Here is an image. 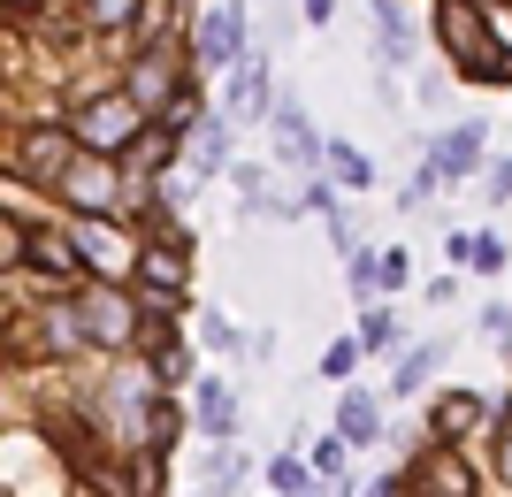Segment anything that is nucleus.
<instances>
[{
    "instance_id": "nucleus-34",
    "label": "nucleus",
    "mask_w": 512,
    "mask_h": 497,
    "mask_svg": "<svg viewBox=\"0 0 512 497\" xmlns=\"http://www.w3.org/2000/svg\"><path fill=\"white\" fill-rule=\"evenodd\" d=\"M482 337H490V345H512V306H505V299L482 306Z\"/></svg>"
},
{
    "instance_id": "nucleus-8",
    "label": "nucleus",
    "mask_w": 512,
    "mask_h": 497,
    "mask_svg": "<svg viewBox=\"0 0 512 497\" xmlns=\"http://www.w3.org/2000/svg\"><path fill=\"white\" fill-rule=\"evenodd\" d=\"M184 46H192L199 77H230V62L253 46V8L245 0H199L192 23H184Z\"/></svg>"
},
{
    "instance_id": "nucleus-29",
    "label": "nucleus",
    "mask_w": 512,
    "mask_h": 497,
    "mask_svg": "<svg viewBox=\"0 0 512 497\" xmlns=\"http://www.w3.org/2000/svg\"><path fill=\"white\" fill-rule=\"evenodd\" d=\"M436 192H444V176H436V169L421 161V169H413L406 184H398V215H428V207H436Z\"/></svg>"
},
{
    "instance_id": "nucleus-19",
    "label": "nucleus",
    "mask_w": 512,
    "mask_h": 497,
    "mask_svg": "<svg viewBox=\"0 0 512 497\" xmlns=\"http://www.w3.org/2000/svg\"><path fill=\"white\" fill-rule=\"evenodd\" d=\"M367 23H375V69H406L413 62L406 0H367Z\"/></svg>"
},
{
    "instance_id": "nucleus-5",
    "label": "nucleus",
    "mask_w": 512,
    "mask_h": 497,
    "mask_svg": "<svg viewBox=\"0 0 512 497\" xmlns=\"http://www.w3.org/2000/svg\"><path fill=\"white\" fill-rule=\"evenodd\" d=\"M69 306H77V322H85V337H92V352H138L146 345V299L130 291V283H100V276H85L77 291H69Z\"/></svg>"
},
{
    "instance_id": "nucleus-6",
    "label": "nucleus",
    "mask_w": 512,
    "mask_h": 497,
    "mask_svg": "<svg viewBox=\"0 0 512 497\" xmlns=\"http://www.w3.org/2000/svg\"><path fill=\"white\" fill-rule=\"evenodd\" d=\"M115 85L138 100L146 115H161L169 100H184V92L199 85V69H192V46L184 39H161V46H130L123 69H115Z\"/></svg>"
},
{
    "instance_id": "nucleus-35",
    "label": "nucleus",
    "mask_w": 512,
    "mask_h": 497,
    "mask_svg": "<svg viewBox=\"0 0 512 497\" xmlns=\"http://www.w3.org/2000/svg\"><path fill=\"white\" fill-rule=\"evenodd\" d=\"M421 299H428V306H451V299H459V268H451V276H436Z\"/></svg>"
},
{
    "instance_id": "nucleus-21",
    "label": "nucleus",
    "mask_w": 512,
    "mask_h": 497,
    "mask_svg": "<svg viewBox=\"0 0 512 497\" xmlns=\"http://www.w3.org/2000/svg\"><path fill=\"white\" fill-rule=\"evenodd\" d=\"M352 337H360V352H367V360H390V352L406 345V322H398V306L360 299V329H352Z\"/></svg>"
},
{
    "instance_id": "nucleus-26",
    "label": "nucleus",
    "mask_w": 512,
    "mask_h": 497,
    "mask_svg": "<svg viewBox=\"0 0 512 497\" xmlns=\"http://www.w3.org/2000/svg\"><path fill=\"white\" fill-rule=\"evenodd\" d=\"M505 268H512V238L474 230V238H467V276H505Z\"/></svg>"
},
{
    "instance_id": "nucleus-20",
    "label": "nucleus",
    "mask_w": 512,
    "mask_h": 497,
    "mask_svg": "<svg viewBox=\"0 0 512 497\" xmlns=\"http://www.w3.org/2000/svg\"><path fill=\"white\" fill-rule=\"evenodd\" d=\"M321 169L337 176V192H344V199H367V192H375V161H367L352 138H321Z\"/></svg>"
},
{
    "instance_id": "nucleus-17",
    "label": "nucleus",
    "mask_w": 512,
    "mask_h": 497,
    "mask_svg": "<svg viewBox=\"0 0 512 497\" xmlns=\"http://www.w3.org/2000/svg\"><path fill=\"white\" fill-rule=\"evenodd\" d=\"M329 429H337L352 452H375V444L390 436V429H383V390L344 383V390H337V421H329Z\"/></svg>"
},
{
    "instance_id": "nucleus-32",
    "label": "nucleus",
    "mask_w": 512,
    "mask_h": 497,
    "mask_svg": "<svg viewBox=\"0 0 512 497\" xmlns=\"http://www.w3.org/2000/svg\"><path fill=\"white\" fill-rule=\"evenodd\" d=\"M321 230H329V245H337V260L352 253V245H367V238H360V215H352L344 199H337V207H329V215H321Z\"/></svg>"
},
{
    "instance_id": "nucleus-31",
    "label": "nucleus",
    "mask_w": 512,
    "mask_h": 497,
    "mask_svg": "<svg viewBox=\"0 0 512 497\" xmlns=\"http://www.w3.org/2000/svg\"><path fill=\"white\" fill-rule=\"evenodd\" d=\"M344 291H352V299H383V291H375V245H352V253H344Z\"/></svg>"
},
{
    "instance_id": "nucleus-25",
    "label": "nucleus",
    "mask_w": 512,
    "mask_h": 497,
    "mask_svg": "<svg viewBox=\"0 0 512 497\" xmlns=\"http://www.w3.org/2000/svg\"><path fill=\"white\" fill-rule=\"evenodd\" d=\"M306 459H314V475H321V482H360V475H352V444H344L337 429H321L314 444H306Z\"/></svg>"
},
{
    "instance_id": "nucleus-38",
    "label": "nucleus",
    "mask_w": 512,
    "mask_h": 497,
    "mask_svg": "<svg viewBox=\"0 0 512 497\" xmlns=\"http://www.w3.org/2000/svg\"><path fill=\"white\" fill-rule=\"evenodd\" d=\"M398 497H428V490H413V482H406V490H398Z\"/></svg>"
},
{
    "instance_id": "nucleus-3",
    "label": "nucleus",
    "mask_w": 512,
    "mask_h": 497,
    "mask_svg": "<svg viewBox=\"0 0 512 497\" xmlns=\"http://www.w3.org/2000/svg\"><path fill=\"white\" fill-rule=\"evenodd\" d=\"M436 39H444V62L467 85H512V54L497 46L482 0H436Z\"/></svg>"
},
{
    "instance_id": "nucleus-27",
    "label": "nucleus",
    "mask_w": 512,
    "mask_h": 497,
    "mask_svg": "<svg viewBox=\"0 0 512 497\" xmlns=\"http://www.w3.org/2000/svg\"><path fill=\"white\" fill-rule=\"evenodd\" d=\"M31 222H39V215L0 207V268H23V260H31Z\"/></svg>"
},
{
    "instance_id": "nucleus-28",
    "label": "nucleus",
    "mask_w": 512,
    "mask_h": 497,
    "mask_svg": "<svg viewBox=\"0 0 512 497\" xmlns=\"http://www.w3.org/2000/svg\"><path fill=\"white\" fill-rule=\"evenodd\" d=\"M192 337H199L207 352H245L237 322H230V314H214V306H199V314H192Z\"/></svg>"
},
{
    "instance_id": "nucleus-16",
    "label": "nucleus",
    "mask_w": 512,
    "mask_h": 497,
    "mask_svg": "<svg viewBox=\"0 0 512 497\" xmlns=\"http://www.w3.org/2000/svg\"><path fill=\"white\" fill-rule=\"evenodd\" d=\"M451 360V337H421V345H398L390 352V383L383 398H421L428 383H436V368Z\"/></svg>"
},
{
    "instance_id": "nucleus-10",
    "label": "nucleus",
    "mask_w": 512,
    "mask_h": 497,
    "mask_svg": "<svg viewBox=\"0 0 512 497\" xmlns=\"http://www.w3.org/2000/svg\"><path fill=\"white\" fill-rule=\"evenodd\" d=\"M398 475H406L413 490H428V497H490V490H482V475H474V459H467V444H436V436L413 444Z\"/></svg>"
},
{
    "instance_id": "nucleus-24",
    "label": "nucleus",
    "mask_w": 512,
    "mask_h": 497,
    "mask_svg": "<svg viewBox=\"0 0 512 497\" xmlns=\"http://www.w3.org/2000/svg\"><path fill=\"white\" fill-rule=\"evenodd\" d=\"M253 475V459L237 452V444H207V497H237Z\"/></svg>"
},
{
    "instance_id": "nucleus-22",
    "label": "nucleus",
    "mask_w": 512,
    "mask_h": 497,
    "mask_svg": "<svg viewBox=\"0 0 512 497\" xmlns=\"http://www.w3.org/2000/svg\"><path fill=\"white\" fill-rule=\"evenodd\" d=\"M360 360H367V352H360V337H352V329H337V337L321 345L314 375H321V383H329V390H344V383H360Z\"/></svg>"
},
{
    "instance_id": "nucleus-36",
    "label": "nucleus",
    "mask_w": 512,
    "mask_h": 497,
    "mask_svg": "<svg viewBox=\"0 0 512 497\" xmlns=\"http://www.w3.org/2000/svg\"><path fill=\"white\" fill-rule=\"evenodd\" d=\"M444 92H451V77H444V69H428V77H421V100H428V108H444Z\"/></svg>"
},
{
    "instance_id": "nucleus-30",
    "label": "nucleus",
    "mask_w": 512,
    "mask_h": 497,
    "mask_svg": "<svg viewBox=\"0 0 512 497\" xmlns=\"http://www.w3.org/2000/svg\"><path fill=\"white\" fill-rule=\"evenodd\" d=\"M413 283V253L406 245H375V291H406Z\"/></svg>"
},
{
    "instance_id": "nucleus-13",
    "label": "nucleus",
    "mask_w": 512,
    "mask_h": 497,
    "mask_svg": "<svg viewBox=\"0 0 512 497\" xmlns=\"http://www.w3.org/2000/svg\"><path fill=\"white\" fill-rule=\"evenodd\" d=\"M230 161H237V123H230L222 108H207L192 130H184V161H176V169L199 176V184H222V176H230Z\"/></svg>"
},
{
    "instance_id": "nucleus-39",
    "label": "nucleus",
    "mask_w": 512,
    "mask_h": 497,
    "mask_svg": "<svg viewBox=\"0 0 512 497\" xmlns=\"http://www.w3.org/2000/svg\"><path fill=\"white\" fill-rule=\"evenodd\" d=\"M505 368H512V345H505Z\"/></svg>"
},
{
    "instance_id": "nucleus-23",
    "label": "nucleus",
    "mask_w": 512,
    "mask_h": 497,
    "mask_svg": "<svg viewBox=\"0 0 512 497\" xmlns=\"http://www.w3.org/2000/svg\"><path fill=\"white\" fill-rule=\"evenodd\" d=\"M260 482H268L276 497H306V490H321V475H314V459H306V452H276L268 467H260Z\"/></svg>"
},
{
    "instance_id": "nucleus-9",
    "label": "nucleus",
    "mask_w": 512,
    "mask_h": 497,
    "mask_svg": "<svg viewBox=\"0 0 512 497\" xmlns=\"http://www.w3.org/2000/svg\"><path fill=\"white\" fill-rule=\"evenodd\" d=\"M268 100H276V46L253 39L230 62V77H222V115L237 130H253V123H268Z\"/></svg>"
},
{
    "instance_id": "nucleus-33",
    "label": "nucleus",
    "mask_w": 512,
    "mask_h": 497,
    "mask_svg": "<svg viewBox=\"0 0 512 497\" xmlns=\"http://www.w3.org/2000/svg\"><path fill=\"white\" fill-rule=\"evenodd\" d=\"M482 199H490V207H512V153H490V161H482Z\"/></svg>"
},
{
    "instance_id": "nucleus-1",
    "label": "nucleus",
    "mask_w": 512,
    "mask_h": 497,
    "mask_svg": "<svg viewBox=\"0 0 512 497\" xmlns=\"http://www.w3.org/2000/svg\"><path fill=\"white\" fill-rule=\"evenodd\" d=\"M130 291L146 299V322H184L192 314V230L184 222H153L146 230Z\"/></svg>"
},
{
    "instance_id": "nucleus-7",
    "label": "nucleus",
    "mask_w": 512,
    "mask_h": 497,
    "mask_svg": "<svg viewBox=\"0 0 512 497\" xmlns=\"http://www.w3.org/2000/svg\"><path fill=\"white\" fill-rule=\"evenodd\" d=\"M69 230V253H77V276H100V283H130V268H138V245H146V230L123 215H62Z\"/></svg>"
},
{
    "instance_id": "nucleus-2",
    "label": "nucleus",
    "mask_w": 512,
    "mask_h": 497,
    "mask_svg": "<svg viewBox=\"0 0 512 497\" xmlns=\"http://www.w3.org/2000/svg\"><path fill=\"white\" fill-rule=\"evenodd\" d=\"M62 123H69V138H77L85 153H123L130 138L153 123V115L138 108L115 77H77V85H69V100H62Z\"/></svg>"
},
{
    "instance_id": "nucleus-11",
    "label": "nucleus",
    "mask_w": 512,
    "mask_h": 497,
    "mask_svg": "<svg viewBox=\"0 0 512 497\" xmlns=\"http://www.w3.org/2000/svg\"><path fill=\"white\" fill-rule=\"evenodd\" d=\"M268 146H276V161L283 169H299V176H314L321 169V130H314V115H306V100L291 85H276V100H268Z\"/></svg>"
},
{
    "instance_id": "nucleus-40",
    "label": "nucleus",
    "mask_w": 512,
    "mask_h": 497,
    "mask_svg": "<svg viewBox=\"0 0 512 497\" xmlns=\"http://www.w3.org/2000/svg\"><path fill=\"white\" fill-rule=\"evenodd\" d=\"M92 497H100V490H92Z\"/></svg>"
},
{
    "instance_id": "nucleus-37",
    "label": "nucleus",
    "mask_w": 512,
    "mask_h": 497,
    "mask_svg": "<svg viewBox=\"0 0 512 497\" xmlns=\"http://www.w3.org/2000/svg\"><path fill=\"white\" fill-rule=\"evenodd\" d=\"M329 16H337V0H299V23H314V31H321Z\"/></svg>"
},
{
    "instance_id": "nucleus-15",
    "label": "nucleus",
    "mask_w": 512,
    "mask_h": 497,
    "mask_svg": "<svg viewBox=\"0 0 512 497\" xmlns=\"http://www.w3.org/2000/svg\"><path fill=\"white\" fill-rule=\"evenodd\" d=\"M192 429L207 444H237L245 436V406H237L230 375H192Z\"/></svg>"
},
{
    "instance_id": "nucleus-4",
    "label": "nucleus",
    "mask_w": 512,
    "mask_h": 497,
    "mask_svg": "<svg viewBox=\"0 0 512 497\" xmlns=\"http://www.w3.org/2000/svg\"><path fill=\"white\" fill-rule=\"evenodd\" d=\"M69 161H77V138H69L62 115H46V123H0V176L8 184L54 192Z\"/></svg>"
},
{
    "instance_id": "nucleus-18",
    "label": "nucleus",
    "mask_w": 512,
    "mask_h": 497,
    "mask_svg": "<svg viewBox=\"0 0 512 497\" xmlns=\"http://www.w3.org/2000/svg\"><path fill=\"white\" fill-rule=\"evenodd\" d=\"M176 161H184V138H176V130H161V123H146V130H138V138L123 146V169L138 176V184H153V176H169Z\"/></svg>"
},
{
    "instance_id": "nucleus-12",
    "label": "nucleus",
    "mask_w": 512,
    "mask_h": 497,
    "mask_svg": "<svg viewBox=\"0 0 512 497\" xmlns=\"http://www.w3.org/2000/svg\"><path fill=\"white\" fill-rule=\"evenodd\" d=\"M421 161L444 176V192H451V184H474V176H482V161H490V123H482V115H467V123L428 130Z\"/></svg>"
},
{
    "instance_id": "nucleus-14",
    "label": "nucleus",
    "mask_w": 512,
    "mask_h": 497,
    "mask_svg": "<svg viewBox=\"0 0 512 497\" xmlns=\"http://www.w3.org/2000/svg\"><path fill=\"white\" fill-rule=\"evenodd\" d=\"M421 429L436 436V444H482V436H490V398L467 390V383H459V390H436Z\"/></svg>"
}]
</instances>
